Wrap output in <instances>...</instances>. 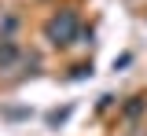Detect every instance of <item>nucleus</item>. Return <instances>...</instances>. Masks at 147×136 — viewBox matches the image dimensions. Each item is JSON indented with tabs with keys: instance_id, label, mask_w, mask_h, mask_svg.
<instances>
[{
	"instance_id": "20e7f679",
	"label": "nucleus",
	"mask_w": 147,
	"mask_h": 136,
	"mask_svg": "<svg viewBox=\"0 0 147 136\" xmlns=\"http://www.w3.org/2000/svg\"><path fill=\"white\" fill-rule=\"evenodd\" d=\"M70 118V107L66 110H55V114H48V125H59V121H66Z\"/></svg>"
},
{
	"instance_id": "7ed1b4c3",
	"label": "nucleus",
	"mask_w": 147,
	"mask_h": 136,
	"mask_svg": "<svg viewBox=\"0 0 147 136\" xmlns=\"http://www.w3.org/2000/svg\"><path fill=\"white\" fill-rule=\"evenodd\" d=\"M74 81H81V77H92V63H81V66H74Z\"/></svg>"
},
{
	"instance_id": "f03ea898",
	"label": "nucleus",
	"mask_w": 147,
	"mask_h": 136,
	"mask_svg": "<svg viewBox=\"0 0 147 136\" xmlns=\"http://www.w3.org/2000/svg\"><path fill=\"white\" fill-rule=\"evenodd\" d=\"M15 55H18L15 40H0V70H4V66H11V63H15Z\"/></svg>"
},
{
	"instance_id": "39448f33",
	"label": "nucleus",
	"mask_w": 147,
	"mask_h": 136,
	"mask_svg": "<svg viewBox=\"0 0 147 136\" xmlns=\"http://www.w3.org/2000/svg\"><path fill=\"white\" fill-rule=\"evenodd\" d=\"M140 110H144V96H136V103H129V107H125V114H140Z\"/></svg>"
},
{
	"instance_id": "f257e3e1",
	"label": "nucleus",
	"mask_w": 147,
	"mask_h": 136,
	"mask_svg": "<svg viewBox=\"0 0 147 136\" xmlns=\"http://www.w3.org/2000/svg\"><path fill=\"white\" fill-rule=\"evenodd\" d=\"M77 33H81V19H77V11H70V7L55 11L52 19L44 22V37H48V44H55V48L74 44V37H77Z\"/></svg>"
}]
</instances>
